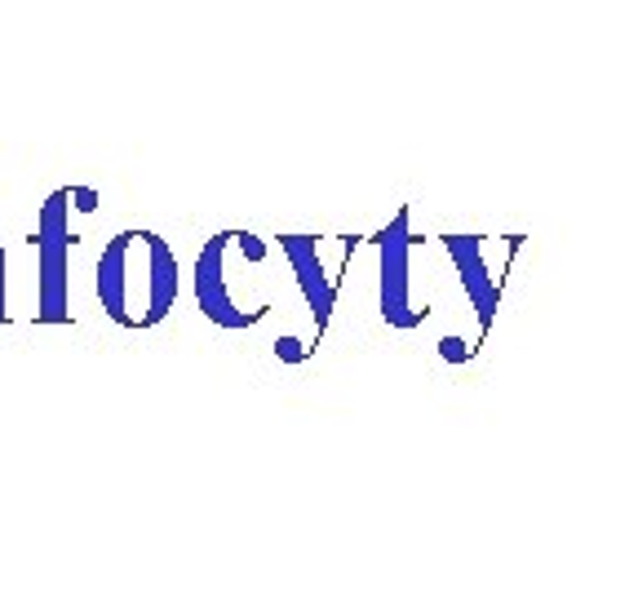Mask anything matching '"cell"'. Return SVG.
<instances>
[{"mask_svg":"<svg viewBox=\"0 0 638 598\" xmlns=\"http://www.w3.org/2000/svg\"><path fill=\"white\" fill-rule=\"evenodd\" d=\"M443 240V253H449V261L457 266L462 276V289L479 315V338H488V328L496 319V306H501V293H505V271L515 257L496 261L492 257V240L488 235H439Z\"/></svg>","mask_w":638,"mask_h":598,"instance_id":"obj_5","label":"cell"},{"mask_svg":"<svg viewBox=\"0 0 638 598\" xmlns=\"http://www.w3.org/2000/svg\"><path fill=\"white\" fill-rule=\"evenodd\" d=\"M235 240L240 231H218L205 240L200 257H196V271H191V284H196V306L205 310L209 324L218 328H253L271 315V306H253L235 293L231 280V257H235Z\"/></svg>","mask_w":638,"mask_h":598,"instance_id":"obj_4","label":"cell"},{"mask_svg":"<svg viewBox=\"0 0 638 598\" xmlns=\"http://www.w3.org/2000/svg\"><path fill=\"white\" fill-rule=\"evenodd\" d=\"M310 351H315V342H302V338L275 342V359H284V364H302V359H310Z\"/></svg>","mask_w":638,"mask_h":598,"instance_id":"obj_7","label":"cell"},{"mask_svg":"<svg viewBox=\"0 0 638 598\" xmlns=\"http://www.w3.org/2000/svg\"><path fill=\"white\" fill-rule=\"evenodd\" d=\"M72 209L94 213V209H98V191H94V186H72Z\"/></svg>","mask_w":638,"mask_h":598,"instance_id":"obj_9","label":"cell"},{"mask_svg":"<svg viewBox=\"0 0 638 598\" xmlns=\"http://www.w3.org/2000/svg\"><path fill=\"white\" fill-rule=\"evenodd\" d=\"M36 324H72V186L53 191L36 218Z\"/></svg>","mask_w":638,"mask_h":598,"instance_id":"obj_3","label":"cell"},{"mask_svg":"<svg viewBox=\"0 0 638 598\" xmlns=\"http://www.w3.org/2000/svg\"><path fill=\"white\" fill-rule=\"evenodd\" d=\"M377 248V310L391 328H417L430 315V289L421 284V235L413 231V213L400 209L372 235Z\"/></svg>","mask_w":638,"mask_h":598,"instance_id":"obj_2","label":"cell"},{"mask_svg":"<svg viewBox=\"0 0 638 598\" xmlns=\"http://www.w3.org/2000/svg\"><path fill=\"white\" fill-rule=\"evenodd\" d=\"M94 293L107 319H115L120 328H156L169 319L182 293L177 253L156 231H143V227L120 231L107 240L98 257Z\"/></svg>","mask_w":638,"mask_h":598,"instance_id":"obj_1","label":"cell"},{"mask_svg":"<svg viewBox=\"0 0 638 598\" xmlns=\"http://www.w3.org/2000/svg\"><path fill=\"white\" fill-rule=\"evenodd\" d=\"M10 319V289H5V244H0V324Z\"/></svg>","mask_w":638,"mask_h":598,"instance_id":"obj_10","label":"cell"},{"mask_svg":"<svg viewBox=\"0 0 638 598\" xmlns=\"http://www.w3.org/2000/svg\"><path fill=\"white\" fill-rule=\"evenodd\" d=\"M439 355L449 359V364H466V359H475V346L462 342V338H443V342H439Z\"/></svg>","mask_w":638,"mask_h":598,"instance_id":"obj_8","label":"cell"},{"mask_svg":"<svg viewBox=\"0 0 638 598\" xmlns=\"http://www.w3.org/2000/svg\"><path fill=\"white\" fill-rule=\"evenodd\" d=\"M280 248H284V261L293 266L297 276V289L310 306V319H315V342L324 338V328L338 310V289H342V276H329L324 271V244L315 235H280Z\"/></svg>","mask_w":638,"mask_h":598,"instance_id":"obj_6","label":"cell"}]
</instances>
